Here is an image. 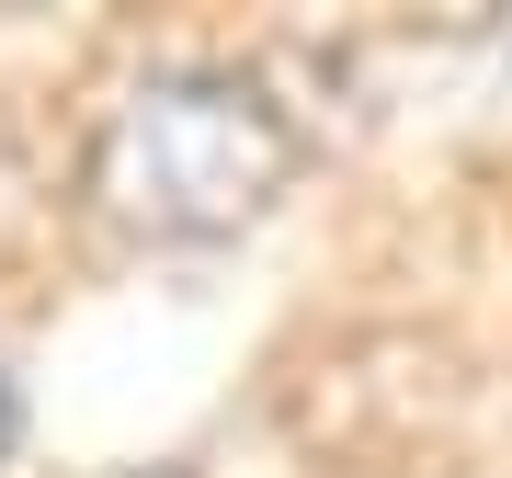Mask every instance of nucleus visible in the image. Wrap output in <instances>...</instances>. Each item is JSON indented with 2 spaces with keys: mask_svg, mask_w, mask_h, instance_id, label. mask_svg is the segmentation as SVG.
Segmentation results:
<instances>
[{
  "mask_svg": "<svg viewBox=\"0 0 512 478\" xmlns=\"http://www.w3.org/2000/svg\"><path fill=\"white\" fill-rule=\"evenodd\" d=\"M308 171V126L239 57H160L103 103L80 148V205L137 251H217L262 228Z\"/></svg>",
  "mask_w": 512,
  "mask_h": 478,
  "instance_id": "f257e3e1",
  "label": "nucleus"
},
{
  "mask_svg": "<svg viewBox=\"0 0 512 478\" xmlns=\"http://www.w3.org/2000/svg\"><path fill=\"white\" fill-rule=\"evenodd\" d=\"M23 456V387H12V365H0V467Z\"/></svg>",
  "mask_w": 512,
  "mask_h": 478,
  "instance_id": "f03ea898",
  "label": "nucleus"
},
{
  "mask_svg": "<svg viewBox=\"0 0 512 478\" xmlns=\"http://www.w3.org/2000/svg\"><path fill=\"white\" fill-rule=\"evenodd\" d=\"M114 478H183V467H114Z\"/></svg>",
  "mask_w": 512,
  "mask_h": 478,
  "instance_id": "7ed1b4c3",
  "label": "nucleus"
}]
</instances>
